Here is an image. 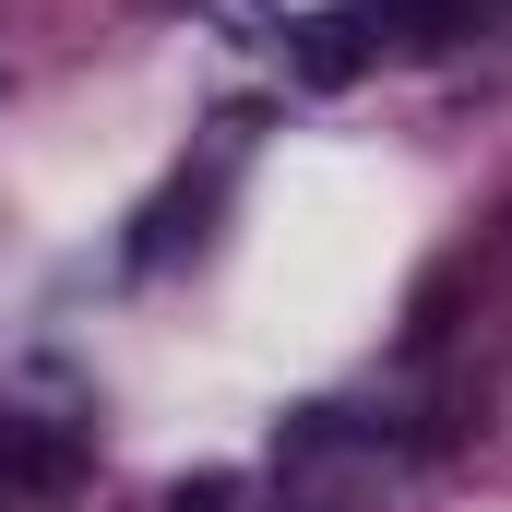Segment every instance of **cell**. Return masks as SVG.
Instances as JSON below:
<instances>
[{
    "label": "cell",
    "mask_w": 512,
    "mask_h": 512,
    "mask_svg": "<svg viewBox=\"0 0 512 512\" xmlns=\"http://www.w3.org/2000/svg\"><path fill=\"white\" fill-rule=\"evenodd\" d=\"M167 512H239V489H227V477H179V489H167Z\"/></svg>",
    "instance_id": "cell-2"
},
{
    "label": "cell",
    "mask_w": 512,
    "mask_h": 512,
    "mask_svg": "<svg viewBox=\"0 0 512 512\" xmlns=\"http://www.w3.org/2000/svg\"><path fill=\"white\" fill-rule=\"evenodd\" d=\"M84 489V441L48 417H0V512H60Z\"/></svg>",
    "instance_id": "cell-1"
}]
</instances>
